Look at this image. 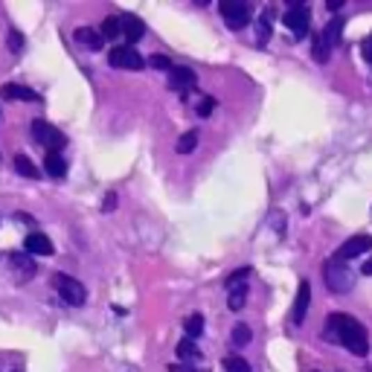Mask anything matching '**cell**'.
I'll return each mask as SVG.
<instances>
[{"label":"cell","mask_w":372,"mask_h":372,"mask_svg":"<svg viewBox=\"0 0 372 372\" xmlns=\"http://www.w3.org/2000/svg\"><path fill=\"white\" fill-rule=\"evenodd\" d=\"M323 337L332 341V343H343L352 355H358V358L369 355L366 329L355 317H349V314H332L326 320V332H323Z\"/></svg>","instance_id":"obj_1"},{"label":"cell","mask_w":372,"mask_h":372,"mask_svg":"<svg viewBox=\"0 0 372 372\" xmlns=\"http://www.w3.org/2000/svg\"><path fill=\"white\" fill-rule=\"evenodd\" d=\"M53 288L58 291V297L73 305V309H82V305L88 302V291L85 285L79 282L76 277H70V273H53Z\"/></svg>","instance_id":"obj_2"},{"label":"cell","mask_w":372,"mask_h":372,"mask_svg":"<svg viewBox=\"0 0 372 372\" xmlns=\"http://www.w3.org/2000/svg\"><path fill=\"white\" fill-rule=\"evenodd\" d=\"M323 277H326V285L332 294H346L355 285V273L346 268V262H337V259H329L323 265Z\"/></svg>","instance_id":"obj_3"},{"label":"cell","mask_w":372,"mask_h":372,"mask_svg":"<svg viewBox=\"0 0 372 372\" xmlns=\"http://www.w3.org/2000/svg\"><path fill=\"white\" fill-rule=\"evenodd\" d=\"M32 140H35L38 145H44L47 152H53V154H61V149L67 145V137H64L56 125H50V122H44V120H35L32 122Z\"/></svg>","instance_id":"obj_4"},{"label":"cell","mask_w":372,"mask_h":372,"mask_svg":"<svg viewBox=\"0 0 372 372\" xmlns=\"http://www.w3.org/2000/svg\"><path fill=\"white\" fill-rule=\"evenodd\" d=\"M285 26L294 38H305L309 35V26H312V12L309 6L302 3V0H294V3H288V12H285Z\"/></svg>","instance_id":"obj_5"},{"label":"cell","mask_w":372,"mask_h":372,"mask_svg":"<svg viewBox=\"0 0 372 372\" xmlns=\"http://www.w3.org/2000/svg\"><path fill=\"white\" fill-rule=\"evenodd\" d=\"M221 18L230 29H245L253 18V6L245 0H221Z\"/></svg>","instance_id":"obj_6"},{"label":"cell","mask_w":372,"mask_h":372,"mask_svg":"<svg viewBox=\"0 0 372 372\" xmlns=\"http://www.w3.org/2000/svg\"><path fill=\"white\" fill-rule=\"evenodd\" d=\"M108 64L111 67H120V70H143L145 58L134 50V47H111L108 50Z\"/></svg>","instance_id":"obj_7"},{"label":"cell","mask_w":372,"mask_h":372,"mask_svg":"<svg viewBox=\"0 0 372 372\" xmlns=\"http://www.w3.org/2000/svg\"><path fill=\"white\" fill-rule=\"evenodd\" d=\"M366 250H372V236L361 233V236L346 238L343 245L337 248V253H334L332 259H337V262H349V259H358V256H361V253H366Z\"/></svg>","instance_id":"obj_8"},{"label":"cell","mask_w":372,"mask_h":372,"mask_svg":"<svg viewBox=\"0 0 372 372\" xmlns=\"http://www.w3.org/2000/svg\"><path fill=\"white\" fill-rule=\"evenodd\" d=\"M309 305H312V285H309V280H302L300 288H297L294 305H291V323H294V326H300V323L305 320V314H309Z\"/></svg>","instance_id":"obj_9"},{"label":"cell","mask_w":372,"mask_h":372,"mask_svg":"<svg viewBox=\"0 0 372 372\" xmlns=\"http://www.w3.org/2000/svg\"><path fill=\"white\" fill-rule=\"evenodd\" d=\"M73 41L82 47V50H90V53H99L102 44H105L102 35H99V32H96L93 26H79V29L73 32Z\"/></svg>","instance_id":"obj_10"},{"label":"cell","mask_w":372,"mask_h":372,"mask_svg":"<svg viewBox=\"0 0 372 372\" xmlns=\"http://www.w3.org/2000/svg\"><path fill=\"white\" fill-rule=\"evenodd\" d=\"M24 248H26V253H32V256H50V253H53V241H50V236L32 230V233L24 238Z\"/></svg>","instance_id":"obj_11"},{"label":"cell","mask_w":372,"mask_h":372,"mask_svg":"<svg viewBox=\"0 0 372 372\" xmlns=\"http://www.w3.org/2000/svg\"><path fill=\"white\" fill-rule=\"evenodd\" d=\"M195 82H198V76L189 67H172L169 70V88H175V90H189V88H195Z\"/></svg>","instance_id":"obj_12"},{"label":"cell","mask_w":372,"mask_h":372,"mask_svg":"<svg viewBox=\"0 0 372 372\" xmlns=\"http://www.w3.org/2000/svg\"><path fill=\"white\" fill-rule=\"evenodd\" d=\"M122 35L128 38V47H131V44H137L143 35H145V24L137 18V15H122Z\"/></svg>","instance_id":"obj_13"},{"label":"cell","mask_w":372,"mask_h":372,"mask_svg":"<svg viewBox=\"0 0 372 372\" xmlns=\"http://www.w3.org/2000/svg\"><path fill=\"white\" fill-rule=\"evenodd\" d=\"M0 93H3L6 99H18V102H32V99H38V96H35V90H32V88L15 85V82L3 85V88H0Z\"/></svg>","instance_id":"obj_14"},{"label":"cell","mask_w":372,"mask_h":372,"mask_svg":"<svg viewBox=\"0 0 372 372\" xmlns=\"http://www.w3.org/2000/svg\"><path fill=\"white\" fill-rule=\"evenodd\" d=\"M44 172L50 175V177H64V175H67V160H64L61 154L47 152V157H44Z\"/></svg>","instance_id":"obj_15"},{"label":"cell","mask_w":372,"mask_h":372,"mask_svg":"<svg viewBox=\"0 0 372 372\" xmlns=\"http://www.w3.org/2000/svg\"><path fill=\"white\" fill-rule=\"evenodd\" d=\"M312 58H314L317 64H326V61L332 58V47L326 44V38H323V32H317L314 41H312Z\"/></svg>","instance_id":"obj_16"},{"label":"cell","mask_w":372,"mask_h":372,"mask_svg":"<svg viewBox=\"0 0 372 372\" xmlns=\"http://www.w3.org/2000/svg\"><path fill=\"white\" fill-rule=\"evenodd\" d=\"M195 149H198V128H189V131H184L181 140H177L175 152H177V154H192Z\"/></svg>","instance_id":"obj_17"},{"label":"cell","mask_w":372,"mask_h":372,"mask_svg":"<svg viewBox=\"0 0 372 372\" xmlns=\"http://www.w3.org/2000/svg\"><path fill=\"white\" fill-rule=\"evenodd\" d=\"M15 172H18L21 177H29V181H35V177L41 175L38 166L32 163V160H29L26 154H18V157H15Z\"/></svg>","instance_id":"obj_18"},{"label":"cell","mask_w":372,"mask_h":372,"mask_svg":"<svg viewBox=\"0 0 372 372\" xmlns=\"http://www.w3.org/2000/svg\"><path fill=\"white\" fill-rule=\"evenodd\" d=\"M245 302H248V285H238V288H230L227 291L230 312H241V309H245Z\"/></svg>","instance_id":"obj_19"},{"label":"cell","mask_w":372,"mask_h":372,"mask_svg":"<svg viewBox=\"0 0 372 372\" xmlns=\"http://www.w3.org/2000/svg\"><path fill=\"white\" fill-rule=\"evenodd\" d=\"M99 35H102V41L108 38H117V35H122V21L117 18V15H111V18H105L102 21V26H99Z\"/></svg>","instance_id":"obj_20"},{"label":"cell","mask_w":372,"mask_h":372,"mask_svg":"<svg viewBox=\"0 0 372 372\" xmlns=\"http://www.w3.org/2000/svg\"><path fill=\"white\" fill-rule=\"evenodd\" d=\"M343 26H346V24H343V18H332V21H329L326 32H323V38H326V44H329V47H334L337 41L343 38Z\"/></svg>","instance_id":"obj_21"},{"label":"cell","mask_w":372,"mask_h":372,"mask_svg":"<svg viewBox=\"0 0 372 372\" xmlns=\"http://www.w3.org/2000/svg\"><path fill=\"white\" fill-rule=\"evenodd\" d=\"M184 329H186V337L189 341H195V337L204 334V314H189L184 320Z\"/></svg>","instance_id":"obj_22"},{"label":"cell","mask_w":372,"mask_h":372,"mask_svg":"<svg viewBox=\"0 0 372 372\" xmlns=\"http://www.w3.org/2000/svg\"><path fill=\"white\" fill-rule=\"evenodd\" d=\"M9 259H12V268H18V270L24 273V277H32V273H35V270H38V265H35V262H32V259H29V256H24V253H12Z\"/></svg>","instance_id":"obj_23"},{"label":"cell","mask_w":372,"mask_h":372,"mask_svg":"<svg viewBox=\"0 0 372 372\" xmlns=\"http://www.w3.org/2000/svg\"><path fill=\"white\" fill-rule=\"evenodd\" d=\"M198 355H201V352H198V343L189 341V337H184V341L177 343V358H181V361H195Z\"/></svg>","instance_id":"obj_24"},{"label":"cell","mask_w":372,"mask_h":372,"mask_svg":"<svg viewBox=\"0 0 372 372\" xmlns=\"http://www.w3.org/2000/svg\"><path fill=\"white\" fill-rule=\"evenodd\" d=\"M230 337H233V343H236V346H248V343L253 341V332H250L248 323H236Z\"/></svg>","instance_id":"obj_25"},{"label":"cell","mask_w":372,"mask_h":372,"mask_svg":"<svg viewBox=\"0 0 372 372\" xmlns=\"http://www.w3.org/2000/svg\"><path fill=\"white\" fill-rule=\"evenodd\" d=\"M224 372H250V364L238 355H230V358H224Z\"/></svg>","instance_id":"obj_26"},{"label":"cell","mask_w":372,"mask_h":372,"mask_svg":"<svg viewBox=\"0 0 372 372\" xmlns=\"http://www.w3.org/2000/svg\"><path fill=\"white\" fill-rule=\"evenodd\" d=\"M248 277H250V270H248V268H238L236 273H230L227 282H224V285H227V291H230V288H238V285H248V282H245Z\"/></svg>","instance_id":"obj_27"},{"label":"cell","mask_w":372,"mask_h":372,"mask_svg":"<svg viewBox=\"0 0 372 372\" xmlns=\"http://www.w3.org/2000/svg\"><path fill=\"white\" fill-rule=\"evenodd\" d=\"M6 44H9V50L18 56V53H24V35L18 29H9V38H6Z\"/></svg>","instance_id":"obj_28"},{"label":"cell","mask_w":372,"mask_h":372,"mask_svg":"<svg viewBox=\"0 0 372 372\" xmlns=\"http://www.w3.org/2000/svg\"><path fill=\"white\" fill-rule=\"evenodd\" d=\"M149 64H152L154 70H166V73H169V70L175 67V64H172V61H169L166 56H152V58H149Z\"/></svg>","instance_id":"obj_29"},{"label":"cell","mask_w":372,"mask_h":372,"mask_svg":"<svg viewBox=\"0 0 372 372\" xmlns=\"http://www.w3.org/2000/svg\"><path fill=\"white\" fill-rule=\"evenodd\" d=\"M213 108H216V99H213V96H204L201 105H198V117H209V111H213Z\"/></svg>","instance_id":"obj_30"},{"label":"cell","mask_w":372,"mask_h":372,"mask_svg":"<svg viewBox=\"0 0 372 372\" xmlns=\"http://www.w3.org/2000/svg\"><path fill=\"white\" fill-rule=\"evenodd\" d=\"M361 50H364V58L372 64V35H366L364 38V44H361Z\"/></svg>","instance_id":"obj_31"},{"label":"cell","mask_w":372,"mask_h":372,"mask_svg":"<svg viewBox=\"0 0 372 372\" xmlns=\"http://www.w3.org/2000/svg\"><path fill=\"white\" fill-rule=\"evenodd\" d=\"M117 207V195H114V192H111V195L102 201V213H111V209H114Z\"/></svg>","instance_id":"obj_32"},{"label":"cell","mask_w":372,"mask_h":372,"mask_svg":"<svg viewBox=\"0 0 372 372\" xmlns=\"http://www.w3.org/2000/svg\"><path fill=\"white\" fill-rule=\"evenodd\" d=\"M326 6H329V12H337L343 6V0H326Z\"/></svg>","instance_id":"obj_33"},{"label":"cell","mask_w":372,"mask_h":372,"mask_svg":"<svg viewBox=\"0 0 372 372\" xmlns=\"http://www.w3.org/2000/svg\"><path fill=\"white\" fill-rule=\"evenodd\" d=\"M361 273H364V277H372V259H369V262H364V268H361Z\"/></svg>","instance_id":"obj_34"},{"label":"cell","mask_w":372,"mask_h":372,"mask_svg":"<svg viewBox=\"0 0 372 372\" xmlns=\"http://www.w3.org/2000/svg\"><path fill=\"white\" fill-rule=\"evenodd\" d=\"M169 372H195V369H192V366H186V364H181V366H172Z\"/></svg>","instance_id":"obj_35"},{"label":"cell","mask_w":372,"mask_h":372,"mask_svg":"<svg viewBox=\"0 0 372 372\" xmlns=\"http://www.w3.org/2000/svg\"><path fill=\"white\" fill-rule=\"evenodd\" d=\"M369 372H372V369H369Z\"/></svg>","instance_id":"obj_36"},{"label":"cell","mask_w":372,"mask_h":372,"mask_svg":"<svg viewBox=\"0 0 372 372\" xmlns=\"http://www.w3.org/2000/svg\"><path fill=\"white\" fill-rule=\"evenodd\" d=\"M314 372H317V369H314Z\"/></svg>","instance_id":"obj_37"}]
</instances>
